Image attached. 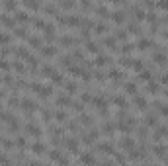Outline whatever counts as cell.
I'll use <instances>...</instances> for the list:
<instances>
[{
    "label": "cell",
    "mask_w": 168,
    "mask_h": 166,
    "mask_svg": "<svg viewBox=\"0 0 168 166\" xmlns=\"http://www.w3.org/2000/svg\"><path fill=\"white\" fill-rule=\"evenodd\" d=\"M133 104H135V106L139 107V110H147V100L143 98V96H135Z\"/></svg>",
    "instance_id": "1"
},
{
    "label": "cell",
    "mask_w": 168,
    "mask_h": 166,
    "mask_svg": "<svg viewBox=\"0 0 168 166\" xmlns=\"http://www.w3.org/2000/svg\"><path fill=\"white\" fill-rule=\"evenodd\" d=\"M20 106L26 107L27 111H33V110H35V104L31 102V100H27V98H26V100H22V102H20Z\"/></svg>",
    "instance_id": "2"
},
{
    "label": "cell",
    "mask_w": 168,
    "mask_h": 166,
    "mask_svg": "<svg viewBox=\"0 0 168 166\" xmlns=\"http://www.w3.org/2000/svg\"><path fill=\"white\" fill-rule=\"evenodd\" d=\"M112 18L116 20L117 24H121V22H125V12H121V10H117V12H113L112 14Z\"/></svg>",
    "instance_id": "3"
},
{
    "label": "cell",
    "mask_w": 168,
    "mask_h": 166,
    "mask_svg": "<svg viewBox=\"0 0 168 166\" xmlns=\"http://www.w3.org/2000/svg\"><path fill=\"white\" fill-rule=\"evenodd\" d=\"M74 43H76V39L71 37V35H63L61 37V45H74Z\"/></svg>",
    "instance_id": "4"
},
{
    "label": "cell",
    "mask_w": 168,
    "mask_h": 166,
    "mask_svg": "<svg viewBox=\"0 0 168 166\" xmlns=\"http://www.w3.org/2000/svg\"><path fill=\"white\" fill-rule=\"evenodd\" d=\"M153 59L157 61V65H164L166 63V55H164V53H154Z\"/></svg>",
    "instance_id": "5"
},
{
    "label": "cell",
    "mask_w": 168,
    "mask_h": 166,
    "mask_svg": "<svg viewBox=\"0 0 168 166\" xmlns=\"http://www.w3.org/2000/svg\"><path fill=\"white\" fill-rule=\"evenodd\" d=\"M121 147H125V148H133V147H135L133 139H129V137H123V139H121Z\"/></svg>",
    "instance_id": "6"
},
{
    "label": "cell",
    "mask_w": 168,
    "mask_h": 166,
    "mask_svg": "<svg viewBox=\"0 0 168 166\" xmlns=\"http://www.w3.org/2000/svg\"><path fill=\"white\" fill-rule=\"evenodd\" d=\"M31 151H33L35 155H41V152L45 151V147H43L41 143H33V145H31Z\"/></svg>",
    "instance_id": "7"
},
{
    "label": "cell",
    "mask_w": 168,
    "mask_h": 166,
    "mask_svg": "<svg viewBox=\"0 0 168 166\" xmlns=\"http://www.w3.org/2000/svg\"><path fill=\"white\" fill-rule=\"evenodd\" d=\"M41 53H43L45 57H53V55H55V53H57V49H55V47H51V45H49V47L41 49Z\"/></svg>",
    "instance_id": "8"
},
{
    "label": "cell",
    "mask_w": 168,
    "mask_h": 166,
    "mask_svg": "<svg viewBox=\"0 0 168 166\" xmlns=\"http://www.w3.org/2000/svg\"><path fill=\"white\" fill-rule=\"evenodd\" d=\"M24 6H26V8H31V10H37L41 4H39V2H31V0H24Z\"/></svg>",
    "instance_id": "9"
},
{
    "label": "cell",
    "mask_w": 168,
    "mask_h": 166,
    "mask_svg": "<svg viewBox=\"0 0 168 166\" xmlns=\"http://www.w3.org/2000/svg\"><path fill=\"white\" fill-rule=\"evenodd\" d=\"M57 104H59V106H68V104H71V98L68 96H59L57 98Z\"/></svg>",
    "instance_id": "10"
},
{
    "label": "cell",
    "mask_w": 168,
    "mask_h": 166,
    "mask_svg": "<svg viewBox=\"0 0 168 166\" xmlns=\"http://www.w3.org/2000/svg\"><path fill=\"white\" fill-rule=\"evenodd\" d=\"M0 22H2L4 26H8V27H12V26H14V20H12V18H8V16H0Z\"/></svg>",
    "instance_id": "11"
},
{
    "label": "cell",
    "mask_w": 168,
    "mask_h": 166,
    "mask_svg": "<svg viewBox=\"0 0 168 166\" xmlns=\"http://www.w3.org/2000/svg\"><path fill=\"white\" fill-rule=\"evenodd\" d=\"M80 162H82V164H94V158L90 155H82V156H80Z\"/></svg>",
    "instance_id": "12"
},
{
    "label": "cell",
    "mask_w": 168,
    "mask_h": 166,
    "mask_svg": "<svg viewBox=\"0 0 168 166\" xmlns=\"http://www.w3.org/2000/svg\"><path fill=\"white\" fill-rule=\"evenodd\" d=\"M116 43H117L116 37H106V39H104V45H108V47H112V49H113V45H116Z\"/></svg>",
    "instance_id": "13"
},
{
    "label": "cell",
    "mask_w": 168,
    "mask_h": 166,
    "mask_svg": "<svg viewBox=\"0 0 168 166\" xmlns=\"http://www.w3.org/2000/svg\"><path fill=\"white\" fill-rule=\"evenodd\" d=\"M27 133H30V135H35V137H37V135H39V127H35L33 123H31V125H27Z\"/></svg>",
    "instance_id": "14"
},
{
    "label": "cell",
    "mask_w": 168,
    "mask_h": 166,
    "mask_svg": "<svg viewBox=\"0 0 168 166\" xmlns=\"http://www.w3.org/2000/svg\"><path fill=\"white\" fill-rule=\"evenodd\" d=\"M16 20H18V22H27V12H18V14H16Z\"/></svg>",
    "instance_id": "15"
},
{
    "label": "cell",
    "mask_w": 168,
    "mask_h": 166,
    "mask_svg": "<svg viewBox=\"0 0 168 166\" xmlns=\"http://www.w3.org/2000/svg\"><path fill=\"white\" fill-rule=\"evenodd\" d=\"M125 92L135 94V92H137V86H135V84H131V82H127V84H125Z\"/></svg>",
    "instance_id": "16"
},
{
    "label": "cell",
    "mask_w": 168,
    "mask_h": 166,
    "mask_svg": "<svg viewBox=\"0 0 168 166\" xmlns=\"http://www.w3.org/2000/svg\"><path fill=\"white\" fill-rule=\"evenodd\" d=\"M30 45L39 47V45H41V39H39V37H35V35H31V37H30Z\"/></svg>",
    "instance_id": "17"
},
{
    "label": "cell",
    "mask_w": 168,
    "mask_h": 166,
    "mask_svg": "<svg viewBox=\"0 0 168 166\" xmlns=\"http://www.w3.org/2000/svg\"><path fill=\"white\" fill-rule=\"evenodd\" d=\"M94 30H96V33H104L106 30H108V26L102 22V24H96V27H94Z\"/></svg>",
    "instance_id": "18"
},
{
    "label": "cell",
    "mask_w": 168,
    "mask_h": 166,
    "mask_svg": "<svg viewBox=\"0 0 168 166\" xmlns=\"http://www.w3.org/2000/svg\"><path fill=\"white\" fill-rule=\"evenodd\" d=\"M67 147L71 148V151H76V148H78V145H76L74 139H68V141H67Z\"/></svg>",
    "instance_id": "19"
},
{
    "label": "cell",
    "mask_w": 168,
    "mask_h": 166,
    "mask_svg": "<svg viewBox=\"0 0 168 166\" xmlns=\"http://www.w3.org/2000/svg\"><path fill=\"white\" fill-rule=\"evenodd\" d=\"M153 151H154V155H158V156H164L166 155V148L164 147H154Z\"/></svg>",
    "instance_id": "20"
},
{
    "label": "cell",
    "mask_w": 168,
    "mask_h": 166,
    "mask_svg": "<svg viewBox=\"0 0 168 166\" xmlns=\"http://www.w3.org/2000/svg\"><path fill=\"white\" fill-rule=\"evenodd\" d=\"M86 49H88L90 53H98V45L92 43V41H90V43H86Z\"/></svg>",
    "instance_id": "21"
},
{
    "label": "cell",
    "mask_w": 168,
    "mask_h": 166,
    "mask_svg": "<svg viewBox=\"0 0 168 166\" xmlns=\"http://www.w3.org/2000/svg\"><path fill=\"white\" fill-rule=\"evenodd\" d=\"M149 45H151L149 39H141V41H139V49H147Z\"/></svg>",
    "instance_id": "22"
},
{
    "label": "cell",
    "mask_w": 168,
    "mask_h": 166,
    "mask_svg": "<svg viewBox=\"0 0 168 166\" xmlns=\"http://www.w3.org/2000/svg\"><path fill=\"white\" fill-rule=\"evenodd\" d=\"M65 88H67L68 92H74V90H76V84H74V82H67V84H65Z\"/></svg>",
    "instance_id": "23"
},
{
    "label": "cell",
    "mask_w": 168,
    "mask_h": 166,
    "mask_svg": "<svg viewBox=\"0 0 168 166\" xmlns=\"http://www.w3.org/2000/svg\"><path fill=\"white\" fill-rule=\"evenodd\" d=\"M16 6H18L16 2H4V8H6V10H16Z\"/></svg>",
    "instance_id": "24"
},
{
    "label": "cell",
    "mask_w": 168,
    "mask_h": 166,
    "mask_svg": "<svg viewBox=\"0 0 168 166\" xmlns=\"http://www.w3.org/2000/svg\"><path fill=\"white\" fill-rule=\"evenodd\" d=\"M106 63H109L108 57H98V59H96V65H106Z\"/></svg>",
    "instance_id": "25"
},
{
    "label": "cell",
    "mask_w": 168,
    "mask_h": 166,
    "mask_svg": "<svg viewBox=\"0 0 168 166\" xmlns=\"http://www.w3.org/2000/svg\"><path fill=\"white\" fill-rule=\"evenodd\" d=\"M149 92L157 94V92H158V86H157V84H153V82H149Z\"/></svg>",
    "instance_id": "26"
},
{
    "label": "cell",
    "mask_w": 168,
    "mask_h": 166,
    "mask_svg": "<svg viewBox=\"0 0 168 166\" xmlns=\"http://www.w3.org/2000/svg\"><path fill=\"white\" fill-rule=\"evenodd\" d=\"M8 41H10V35H4V33H0V43H8Z\"/></svg>",
    "instance_id": "27"
},
{
    "label": "cell",
    "mask_w": 168,
    "mask_h": 166,
    "mask_svg": "<svg viewBox=\"0 0 168 166\" xmlns=\"http://www.w3.org/2000/svg\"><path fill=\"white\" fill-rule=\"evenodd\" d=\"M16 35H18V37H26L27 33H26V30H24V27H22V30L18 27V30H16Z\"/></svg>",
    "instance_id": "28"
},
{
    "label": "cell",
    "mask_w": 168,
    "mask_h": 166,
    "mask_svg": "<svg viewBox=\"0 0 168 166\" xmlns=\"http://www.w3.org/2000/svg\"><path fill=\"white\" fill-rule=\"evenodd\" d=\"M63 8H74V2H61Z\"/></svg>",
    "instance_id": "29"
},
{
    "label": "cell",
    "mask_w": 168,
    "mask_h": 166,
    "mask_svg": "<svg viewBox=\"0 0 168 166\" xmlns=\"http://www.w3.org/2000/svg\"><path fill=\"white\" fill-rule=\"evenodd\" d=\"M129 51H133V45H129V43L123 45V53H129Z\"/></svg>",
    "instance_id": "30"
},
{
    "label": "cell",
    "mask_w": 168,
    "mask_h": 166,
    "mask_svg": "<svg viewBox=\"0 0 168 166\" xmlns=\"http://www.w3.org/2000/svg\"><path fill=\"white\" fill-rule=\"evenodd\" d=\"M141 80H151V72H143L141 74Z\"/></svg>",
    "instance_id": "31"
},
{
    "label": "cell",
    "mask_w": 168,
    "mask_h": 166,
    "mask_svg": "<svg viewBox=\"0 0 168 166\" xmlns=\"http://www.w3.org/2000/svg\"><path fill=\"white\" fill-rule=\"evenodd\" d=\"M157 8H164V10H168V2H158Z\"/></svg>",
    "instance_id": "32"
},
{
    "label": "cell",
    "mask_w": 168,
    "mask_h": 166,
    "mask_svg": "<svg viewBox=\"0 0 168 166\" xmlns=\"http://www.w3.org/2000/svg\"><path fill=\"white\" fill-rule=\"evenodd\" d=\"M160 82H164V84H168V74H162V76H160Z\"/></svg>",
    "instance_id": "33"
},
{
    "label": "cell",
    "mask_w": 168,
    "mask_h": 166,
    "mask_svg": "<svg viewBox=\"0 0 168 166\" xmlns=\"http://www.w3.org/2000/svg\"><path fill=\"white\" fill-rule=\"evenodd\" d=\"M57 119H65V113H63V111H57Z\"/></svg>",
    "instance_id": "34"
},
{
    "label": "cell",
    "mask_w": 168,
    "mask_h": 166,
    "mask_svg": "<svg viewBox=\"0 0 168 166\" xmlns=\"http://www.w3.org/2000/svg\"><path fill=\"white\" fill-rule=\"evenodd\" d=\"M147 123H151V125L154 123V117H153V115H149V117H147Z\"/></svg>",
    "instance_id": "35"
},
{
    "label": "cell",
    "mask_w": 168,
    "mask_h": 166,
    "mask_svg": "<svg viewBox=\"0 0 168 166\" xmlns=\"http://www.w3.org/2000/svg\"><path fill=\"white\" fill-rule=\"evenodd\" d=\"M166 96H168V92H166Z\"/></svg>",
    "instance_id": "36"
}]
</instances>
